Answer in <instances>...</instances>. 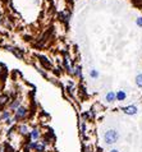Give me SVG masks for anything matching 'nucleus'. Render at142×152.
Wrapping results in <instances>:
<instances>
[{"mask_svg": "<svg viewBox=\"0 0 142 152\" xmlns=\"http://www.w3.org/2000/svg\"><path fill=\"white\" fill-rule=\"evenodd\" d=\"M119 140V133L114 129H110V130L105 132L104 134V141L106 144H113V143H117Z\"/></svg>", "mask_w": 142, "mask_h": 152, "instance_id": "obj_1", "label": "nucleus"}, {"mask_svg": "<svg viewBox=\"0 0 142 152\" xmlns=\"http://www.w3.org/2000/svg\"><path fill=\"white\" fill-rule=\"evenodd\" d=\"M125 97H127V95H125L124 91H119L117 93V100L118 101H123V100H125Z\"/></svg>", "mask_w": 142, "mask_h": 152, "instance_id": "obj_6", "label": "nucleus"}, {"mask_svg": "<svg viewBox=\"0 0 142 152\" xmlns=\"http://www.w3.org/2000/svg\"><path fill=\"white\" fill-rule=\"evenodd\" d=\"M136 85H137V87L142 88V74H138L136 77Z\"/></svg>", "mask_w": 142, "mask_h": 152, "instance_id": "obj_10", "label": "nucleus"}, {"mask_svg": "<svg viewBox=\"0 0 142 152\" xmlns=\"http://www.w3.org/2000/svg\"><path fill=\"white\" fill-rule=\"evenodd\" d=\"M136 23H137V26H140V27H142V17H138V18H137Z\"/></svg>", "mask_w": 142, "mask_h": 152, "instance_id": "obj_13", "label": "nucleus"}, {"mask_svg": "<svg viewBox=\"0 0 142 152\" xmlns=\"http://www.w3.org/2000/svg\"><path fill=\"white\" fill-rule=\"evenodd\" d=\"M19 106H21V101H19V100H15L14 102L10 103V109H12V110H17Z\"/></svg>", "mask_w": 142, "mask_h": 152, "instance_id": "obj_9", "label": "nucleus"}, {"mask_svg": "<svg viewBox=\"0 0 142 152\" xmlns=\"http://www.w3.org/2000/svg\"><path fill=\"white\" fill-rule=\"evenodd\" d=\"M18 130H19V133L21 134H27L28 133V128H27V125H19V128H18Z\"/></svg>", "mask_w": 142, "mask_h": 152, "instance_id": "obj_8", "label": "nucleus"}, {"mask_svg": "<svg viewBox=\"0 0 142 152\" xmlns=\"http://www.w3.org/2000/svg\"><path fill=\"white\" fill-rule=\"evenodd\" d=\"M45 146H46V144H44V142L42 143H36V147H35V150H36L37 152H44L45 151Z\"/></svg>", "mask_w": 142, "mask_h": 152, "instance_id": "obj_7", "label": "nucleus"}, {"mask_svg": "<svg viewBox=\"0 0 142 152\" xmlns=\"http://www.w3.org/2000/svg\"><path fill=\"white\" fill-rule=\"evenodd\" d=\"M90 76H91V78H97V77H99V72L96 69H92L91 72H90Z\"/></svg>", "mask_w": 142, "mask_h": 152, "instance_id": "obj_12", "label": "nucleus"}, {"mask_svg": "<svg viewBox=\"0 0 142 152\" xmlns=\"http://www.w3.org/2000/svg\"><path fill=\"white\" fill-rule=\"evenodd\" d=\"M1 119H3V120H8V119H10V112H9V111H4V112H3V114H1Z\"/></svg>", "mask_w": 142, "mask_h": 152, "instance_id": "obj_11", "label": "nucleus"}, {"mask_svg": "<svg viewBox=\"0 0 142 152\" xmlns=\"http://www.w3.org/2000/svg\"><path fill=\"white\" fill-rule=\"evenodd\" d=\"M76 74H77V76H81V68L79 67L76 68Z\"/></svg>", "mask_w": 142, "mask_h": 152, "instance_id": "obj_15", "label": "nucleus"}, {"mask_svg": "<svg viewBox=\"0 0 142 152\" xmlns=\"http://www.w3.org/2000/svg\"><path fill=\"white\" fill-rule=\"evenodd\" d=\"M105 100L108 102H114L115 100H117V93L113 92V91L108 92V93H106V96H105Z\"/></svg>", "mask_w": 142, "mask_h": 152, "instance_id": "obj_4", "label": "nucleus"}, {"mask_svg": "<svg viewBox=\"0 0 142 152\" xmlns=\"http://www.w3.org/2000/svg\"><path fill=\"white\" fill-rule=\"evenodd\" d=\"M6 100H8V97H6V96H3V97H0V103H6Z\"/></svg>", "mask_w": 142, "mask_h": 152, "instance_id": "obj_14", "label": "nucleus"}, {"mask_svg": "<svg viewBox=\"0 0 142 152\" xmlns=\"http://www.w3.org/2000/svg\"><path fill=\"white\" fill-rule=\"evenodd\" d=\"M27 109L23 108V106H19V108L15 110V116H14V120H22V119L26 118L27 115Z\"/></svg>", "mask_w": 142, "mask_h": 152, "instance_id": "obj_2", "label": "nucleus"}, {"mask_svg": "<svg viewBox=\"0 0 142 152\" xmlns=\"http://www.w3.org/2000/svg\"><path fill=\"white\" fill-rule=\"evenodd\" d=\"M138 111V109L136 108L134 105H131V106H127V108H123V112L127 115H136Z\"/></svg>", "mask_w": 142, "mask_h": 152, "instance_id": "obj_3", "label": "nucleus"}, {"mask_svg": "<svg viewBox=\"0 0 142 152\" xmlns=\"http://www.w3.org/2000/svg\"><path fill=\"white\" fill-rule=\"evenodd\" d=\"M30 137L32 141H37L38 138H40V132H38V129H33V130L30 132Z\"/></svg>", "mask_w": 142, "mask_h": 152, "instance_id": "obj_5", "label": "nucleus"}, {"mask_svg": "<svg viewBox=\"0 0 142 152\" xmlns=\"http://www.w3.org/2000/svg\"><path fill=\"white\" fill-rule=\"evenodd\" d=\"M110 152H119V151H118V150H111Z\"/></svg>", "mask_w": 142, "mask_h": 152, "instance_id": "obj_16", "label": "nucleus"}]
</instances>
